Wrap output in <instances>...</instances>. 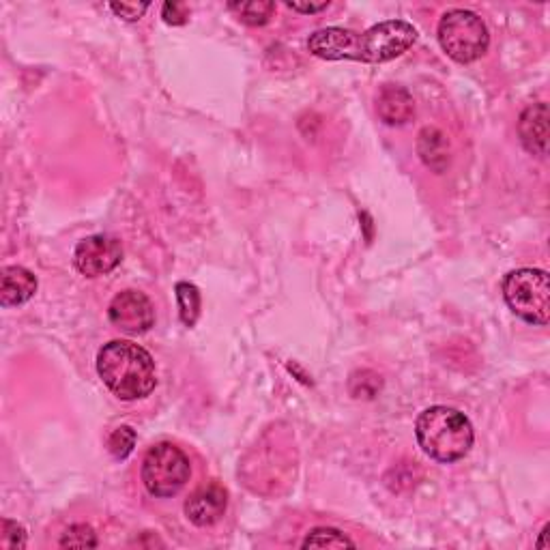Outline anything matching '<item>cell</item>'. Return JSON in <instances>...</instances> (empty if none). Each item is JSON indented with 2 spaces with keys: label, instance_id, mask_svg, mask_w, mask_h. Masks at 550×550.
Returning a JSON list of instances; mask_svg holds the SVG:
<instances>
[{
  "label": "cell",
  "instance_id": "6da1fadb",
  "mask_svg": "<svg viewBox=\"0 0 550 550\" xmlns=\"http://www.w3.org/2000/svg\"><path fill=\"white\" fill-rule=\"evenodd\" d=\"M417 41L415 26L404 20H387L374 24L366 33L329 26L308 39V50L325 61H359L387 63L407 52Z\"/></svg>",
  "mask_w": 550,
  "mask_h": 550
},
{
  "label": "cell",
  "instance_id": "7a4b0ae2",
  "mask_svg": "<svg viewBox=\"0 0 550 550\" xmlns=\"http://www.w3.org/2000/svg\"><path fill=\"white\" fill-rule=\"evenodd\" d=\"M101 381L121 400L147 398L157 385L155 361L147 349L129 340H112L97 353Z\"/></svg>",
  "mask_w": 550,
  "mask_h": 550
},
{
  "label": "cell",
  "instance_id": "3957f363",
  "mask_svg": "<svg viewBox=\"0 0 550 550\" xmlns=\"http://www.w3.org/2000/svg\"><path fill=\"white\" fill-rule=\"evenodd\" d=\"M417 443L437 462H456L473 447V426L465 413L450 407H430L417 417Z\"/></svg>",
  "mask_w": 550,
  "mask_h": 550
},
{
  "label": "cell",
  "instance_id": "277c9868",
  "mask_svg": "<svg viewBox=\"0 0 550 550\" xmlns=\"http://www.w3.org/2000/svg\"><path fill=\"white\" fill-rule=\"evenodd\" d=\"M503 297L510 310L531 325L550 321V280L542 269H516L505 275Z\"/></svg>",
  "mask_w": 550,
  "mask_h": 550
},
{
  "label": "cell",
  "instance_id": "5b68a950",
  "mask_svg": "<svg viewBox=\"0 0 550 550\" xmlns=\"http://www.w3.org/2000/svg\"><path fill=\"white\" fill-rule=\"evenodd\" d=\"M439 43L456 63H473L486 54L490 35L484 20L473 11L452 9L439 22Z\"/></svg>",
  "mask_w": 550,
  "mask_h": 550
},
{
  "label": "cell",
  "instance_id": "8992f818",
  "mask_svg": "<svg viewBox=\"0 0 550 550\" xmlns=\"http://www.w3.org/2000/svg\"><path fill=\"white\" fill-rule=\"evenodd\" d=\"M190 475V458L172 443H157L142 460V482L151 495L159 499L175 497Z\"/></svg>",
  "mask_w": 550,
  "mask_h": 550
},
{
  "label": "cell",
  "instance_id": "52a82bcc",
  "mask_svg": "<svg viewBox=\"0 0 550 550\" xmlns=\"http://www.w3.org/2000/svg\"><path fill=\"white\" fill-rule=\"evenodd\" d=\"M123 260V245L117 237L93 235L78 243L74 252L76 269L86 278H101L117 269Z\"/></svg>",
  "mask_w": 550,
  "mask_h": 550
},
{
  "label": "cell",
  "instance_id": "ba28073f",
  "mask_svg": "<svg viewBox=\"0 0 550 550\" xmlns=\"http://www.w3.org/2000/svg\"><path fill=\"white\" fill-rule=\"evenodd\" d=\"M110 323L121 329L123 334L140 336L155 323V308L151 299L140 291H123L110 301L108 308Z\"/></svg>",
  "mask_w": 550,
  "mask_h": 550
},
{
  "label": "cell",
  "instance_id": "9c48e42d",
  "mask_svg": "<svg viewBox=\"0 0 550 550\" xmlns=\"http://www.w3.org/2000/svg\"><path fill=\"white\" fill-rule=\"evenodd\" d=\"M228 508V495L220 484H205L194 490L185 501V514L196 527H209L224 516Z\"/></svg>",
  "mask_w": 550,
  "mask_h": 550
},
{
  "label": "cell",
  "instance_id": "30bf717a",
  "mask_svg": "<svg viewBox=\"0 0 550 550\" xmlns=\"http://www.w3.org/2000/svg\"><path fill=\"white\" fill-rule=\"evenodd\" d=\"M518 134L523 147L533 153L544 157L548 153V106L544 101L540 104L529 106L518 121Z\"/></svg>",
  "mask_w": 550,
  "mask_h": 550
},
{
  "label": "cell",
  "instance_id": "8fae6325",
  "mask_svg": "<svg viewBox=\"0 0 550 550\" xmlns=\"http://www.w3.org/2000/svg\"><path fill=\"white\" fill-rule=\"evenodd\" d=\"M37 293V278L35 275L18 265L5 267L0 271V306H22Z\"/></svg>",
  "mask_w": 550,
  "mask_h": 550
},
{
  "label": "cell",
  "instance_id": "7c38bea8",
  "mask_svg": "<svg viewBox=\"0 0 550 550\" xmlns=\"http://www.w3.org/2000/svg\"><path fill=\"white\" fill-rule=\"evenodd\" d=\"M376 112L387 125H404L413 119L415 101L411 93L402 86L385 84L379 97H376Z\"/></svg>",
  "mask_w": 550,
  "mask_h": 550
},
{
  "label": "cell",
  "instance_id": "4fadbf2b",
  "mask_svg": "<svg viewBox=\"0 0 550 550\" xmlns=\"http://www.w3.org/2000/svg\"><path fill=\"white\" fill-rule=\"evenodd\" d=\"M417 151L422 162L434 172H445L450 166V144L437 127H424L417 138Z\"/></svg>",
  "mask_w": 550,
  "mask_h": 550
},
{
  "label": "cell",
  "instance_id": "5bb4252c",
  "mask_svg": "<svg viewBox=\"0 0 550 550\" xmlns=\"http://www.w3.org/2000/svg\"><path fill=\"white\" fill-rule=\"evenodd\" d=\"M177 301H179V316L185 327H194L200 316V291L190 282L177 284Z\"/></svg>",
  "mask_w": 550,
  "mask_h": 550
},
{
  "label": "cell",
  "instance_id": "9a60e30c",
  "mask_svg": "<svg viewBox=\"0 0 550 550\" xmlns=\"http://www.w3.org/2000/svg\"><path fill=\"white\" fill-rule=\"evenodd\" d=\"M230 11L237 13V18L250 26H263L271 20L275 5L269 0H252V3H230Z\"/></svg>",
  "mask_w": 550,
  "mask_h": 550
},
{
  "label": "cell",
  "instance_id": "2e32d148",
  "mask_svg": "<svg viewBox=\"0 0 550 550\" xmlns=\"http://www.w3.org/2000/svg\"><path fill=\"white\" fill-rule=\"evenodd\" d=\"M303 548H355L357 544L346 538V535L338 529L331 527H318L308 533V538L301 544Z\"/></svg>",
  "mask_w": 550,
  "mask_h": 550
},
{
  "label": "cell",
  "instance_id": "e0dca14e",
  "mask_svg": "<svg viewBox=\"0 0 550 550\" xmlns=\"http://www.w3.org/2000/svg\"><path fill=\"white\" fill-rule=\"evenodd\" d=\"M97 533L89 525H71L61 535V548H97Z\"/></svg>",
  "mask_w": 550,
  "mask_h": 550
},
{
  "label": "cell",
  "instance_id": "ac0fdd59",
  "mask_svg": "<svg viewBox=\"0 0 550 550\" xmlns=\"http://www.w3.org/2000/svg\"><path fill=\"white\" fill-rule=\"evenodd\" d=\"M134 447H136V432L129 426H121L110 434L108 450L117 460H125L134 452Z\"/></svg>",
  "mask_w": 550,
  "mask_h": 550
},
{
  "label": "cell",
  "instance_id": "d6986e66",
  "mask_svg": "<svg viewBox=\"0 0 550 550\" xmlns=\"http://www.w3.org/2000/svg\"><path fill=\"white\" fill-rule=\"evenodd\" d=\"M0 546L5 550H24L26 548V529L16 520H3V533H0Z\"/></svg>",
  "mask_w": 550,
  "mask_h": 550
},
{
  "label": "cell",
  "instance_id": "ffe728a7",
  "mask_svg": "<svg viewBox=\"0 0 550 550\" xmlns=\"http://www.w3.org/2000/svg\"><path fill=\"white\" fill-rule=\"evenodd\" d=\"M110 9L127 22H136L144 16V11L149 9V3H140V5L138 3H112Z\"/></svg>",
  "mask_w": 550,
  "mask_h": 550
},
{
  "label": "cell",
  "instance_id": "44dd1931",
  "mask_svg": "<svg viewBox=\"0 0 550 550\" xmlns=\"http://www.w3.org/2000/svg\"><path fill=\"white\" fill-rule=\"evenodd\" d=\"M162 18L170 26H183L190 18V9L181 3H166L162 9Z\"/></svg>",
  "mask_w": 550,
  "mask_h": 550
},
{
  "label": "cell",
  "instance_id": "7402d4cb",
  "mask_svg": "<svg viewBox=\"0 0 550 550\" xmlns=\"http://www.w3.org/2000/svg\"><path fill=\"white\" fill-rule=\"evenodd\" d=\"M286 7L293 9V11H299V13H318V11H325L329 7V3H293V0H286Z\"/></svg>",
  "mask_w": 550,
  "mask_h": 550
},
{
  "label": "cell",
  "instance_id": "603a6c76",
  "mask_svg": "<svg viewBox=\"0 0 550 550\" xmlns=\"http://www.w3.org/2000/svg\"><path fill=\"white\" fill-rule=\"evenodd\" d=\"M548 529H550V527L546 525V527H544V531H542V540L538 542V548H546V542H544V540H546V535H548Z\"/></svg>",
  "mask_w": 550,
  "mask_h": 550
}]
</instances>
